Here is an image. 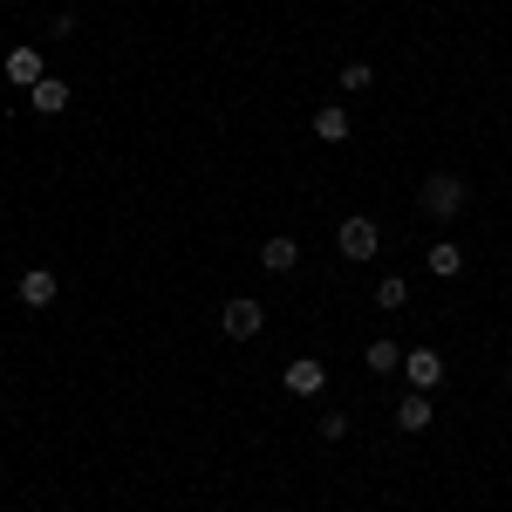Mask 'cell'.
Wrapping results in <instances>:
<instances>
[{
	"instance_id": "52a82bcc",
	"label": "cell",
	"mask_w": 512,
	"mask_h": 512,
	"mask_svg": "<svg viewBox=\"0 0 512 512\" xmlns=\"http://www.w3.org/2000/svg\"><path fill=\"white\" fill-rule=\"evenodd\" d=\"M403 376H410V390H424V396H431L437 383L451 376V369H444V355H437V349H410V355H403Z\"/></svg>"
},
{
	"instance_id": "5bb4252c",
	"label": "cell",
	"mask_w": 512,
	"mask_h": 512,
	"mask_svg": "<svg viewBox=\"0 0 512 512\" xmlns=\"http://www.w3.org/2000/svg\"><path fill=\"white\" fill-rule=\"evenodd\" d=\"M362 362H369L376 376H390V369H403V349H396V342H369V355H362Z\"/></svg>"
},
{
	"instance_id": "8fae6325",
	"label": "cell",
	"mask_w": 512,
	"mask_h": 512,
	"mask_svg": "<svg viewBox=\"0 0 512 512\" xmlns=\"http://www.w3.org/2000/svg\"><path fill=\"white\" fill-rule=\"evenodd\" d=\"M315 137L321 144H349V110H342V103H321L315 110Z\"/></svg>"
},
{
	"instance_id": "8992f818",
	"label": "cell",
	"mask_w": 512,
	"mask_h": 512,
	"mask_svg": "<svg viewBox=\"0 0 512 512\" xmlns=\"http://www.w3.org/2000/svg\"><path fill=\"white\" fill-rule=\"evenodd\" d=\"M14 294H21V308H55L62 280H55V267H28V274L14 280Z\"/></svg>"
},
{
	"instance_id": "7c38bea8",
	"label": "cell",
	"mask_w": 512,
	"mask_h": 512,
	"mask_svg": "<svg viewBox=\"0 0 512 512\" xmlns=\"http://www.w3.org/2000/svg\"><path fill=\"white\" fill-rule=\"evenodd\" d=\"M396 424H403L410 437H417V431H431V396H424V390H410L403 403H396Z\"/></svg>"
},
{
	"instance_id": "9c48e42d",
	"label": "cell",
	"mask_w": 512,
	"mask_h": 512,
	"mask_svg": "<svg viewBox=\"0 0 512 512\" xmlns=\"http://www.w3.org/2000/svg\"><path fill=\"white\" fill-rule=\"evenodd\" d=\"M260 267H267V274H294V267H301V246H294L287 233H274L267 246H260Z\"/></svg>"
},
{
	"instance_id": "30bf717a",
	"label": "cell",
	"mask_w": 512,
	"mask_h": 512,
	"mask_svg": "<svg viewBox=\"0 0 512 512\" xmlns=\"http://www.w3.org/2000/svg\"><path fill=\"white\" fill-rule=\"evenodd\" d=\"M424 267H431L437 280H458V274H465V253H458V239H437L431 253H424Z\"/></svg>"
},
{
	"instance_id": "7a4b0ae2",
	"label": "cell",
	"mask_w": 512,
	"mask_h": 512,
	"mask_svg": "<svg viewBox=\"0 0 512 512\" xmlns=\"http://www.w3.org/2000/svg\"><path fill=\"white\" fill-rule=\"evenodd\" d=\"M219 328H226L233 342H253V335L267 328V308H260L253 294H239V301H226V308H219Z\"/></svg>"
},
{
	"instance_id": "5b68a950",
	"label": "cell",
	"mask_w": 512,
	"mask_h": 512,
	"mask_svg": "<svg viewBox=\"0 0 512 512\" xmlns=\"http://www.w3.org/2000/svg\"><path fill=\"white\" fill-rule=\"evenodd\" d=\"M0 69H7V82H14L21 96H28V89H35V82L48 76V62H41V48H28V41H21V48H7V62H0Z\"/></svg>"
},
{
	"instance_id": "ba28073f",
	"label": "cell",
	"mask_w": 512,
	"mask_h": 512,
	"mask_svg": "<svg viewBox=\"0 0 512 512\" xmlns=\"http://www.w3.org/2000/svg\"><path fill=\"white\" fill-rule=\"evenodd\" d=\"M69 96H76V89H69L62 76H41L35 89H28V103H35V117H62V110H69Z\"/></svg>"
},
{
	"instance_id": "4fadbf2b",
	"label": "cell",
	"mask_w": 512,
	"mask_h": 512,
	"mask_svg": "<svg viewBox=\"0 0 512 512\" xmlns=\"http://www.w3.org/2000/svg\"><path fill=\"white\" fill-rule=\"evenodd\" d=\"M403 301H410V280H403V274L376 280V308H403Z\"/></svg>"
},
{
	"instance_id": "6da1fadb",
	"label": "cell",
	"mask_w": 512,
	"mask_h": 512,
	"mask_svg": "<svg viewBox=\"0 0 512 512\" xmlns=\"http://www.w3.org/2000/svg\"><path fill=\"white\" fill-rule=\"evenodd\" d=\"M417 205L431 212L437 226H451V219H458V212L472 205V185H465L458 171H431V178H424V192H417Z\"/></svg>"
},
{
	"instance_id": "277c9868",
	"label": "cell",
	"mask_w": 512,
	"mask_h": 512,
	"mask_svg": "<svg viewBox=\"0 0 512 512\" xmlns=\"http://www.w3.org/2000/svg\"><path fill=\"white\" fill-rule=\"evenodd\" d=\"M335 246H342V260H376V246H383V233H376V219H342V233H335Z\"/></svg>"
},
{
	"instance_id": "9a60e30c",
	"label": "cell",
	"mask_w": 512,
	"mask_h": 512,
	"mask_svg": "<svg viewBox=\"0 0 512 512\" xmlns=\"http://www.w3.org/2000/svg\"><path fill=\"white\" fill-rule=\"evenodd\" d=\"M315 431H321V444H342V437H349V417H342V410H321Z\"/></svg>"
},
{
	"instance_id": "3957f363",
	"label": "cell",
	"mask_w": 512,
	"mask_h": 512,
	"mask_svg": "<svg viewBox=\"0 0 512 512\" xmlns=\"http://www.w3.org/2000/svg\"><path fill=\"white\" fill-rule=\"evenodd\" d=\"M280 390H287V396H321V390H328V369H321L315 355H294V362L280 369Z\"/></svg>"
},
{
	"instance_id": "2e32d148",
	"label": "cell",
	"mask_w": 512,
	"mask_h": 512,
	"mask_svg": "<svg viewBox=\"0 0 512 512\" xmlns=\"http://www.w3.org/2000/svg\"><path fill=\"white\" fill-rule=\"evenodd\" d=\"M369 82H376V69H369V62H349V69H342V96H362Z\"/></svg>"
}]
</instances>
